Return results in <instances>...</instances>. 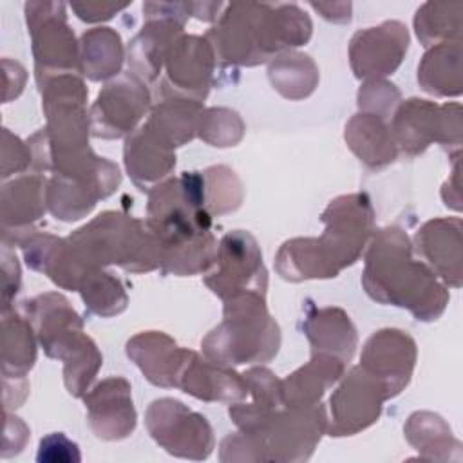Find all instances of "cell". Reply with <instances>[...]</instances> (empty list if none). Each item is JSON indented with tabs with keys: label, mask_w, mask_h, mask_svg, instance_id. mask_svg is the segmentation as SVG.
I'll return each instance as SVG.
<instances>
[{
	"label": "cell",
	"mask_w": 463,
	"mask_h": 463,
	"mask_svg": "<svg viewBox=\"0 0 463 463\" xmlns=\"http://www.w3.org/2000/svg\"><path fill=\"white\" fill-rule=\"evenodd\" d=\"M326 233L318 239L329 262L340 266L354 262L371 230L373 212L365 195H345L333 201L324 212Z\"/></svg>",
	"instance_id": "cell-3"
},
{
	"label": "cell",
	"mask_w": 463,
	"mask_h": 463,
	"mask_svg": "<svg viewBox=\"0 0 463 463\" xmlns=\"http://www.w3.org/2000/svg\"><path fill=\"white\" fill-rule=\"evenodd\" d=\"M130 391L128 383L123 378H110L99 383L94 392L85 398L89 405V420L98 438L119 439L132 432L136 425V412L132 402L112 407L118 398Z\"/></svg>",
	"instance_id": "cell-9"
},
{
	"label": "cell",
	"mask_w": 463,
	"mask_h": 463,
	"mask_svg": "<svg viewBox=\"0 0 463 463\" xmlns=\"http://www.w3.org/2000/svg\"><path fill=\"white\" fill-rule=\"evenodd\" d=\"M306 331L311 344L320 353L340 354L344 360L353 356L356 335L344 311L331 307L317 311L313 317H307Z\"/></svg>",
	"instance_id": "cell-15"
},
{
	"label": "cell",
	"mask_w": 463,
	"mask_h": 463,
	"mask_svg": "<svg viewBox=\"0 0 463 463\" xmlns=\"http://www.w3.org/2000/svg\"><path fill=\"white\" fill-rule=\"evenodd\" d=\"M127 353L143 369L146 378L163 387H177L181 369L186 360H183L186 351L177 349V345L161 333H143L127 344Z\"/></svg>",
	"instance_id": "cell-10"
},
{
	"label": "cell",
	"mask_w": 463,
	"mask_h": 463,
	"mask_svg": "<svg viewBox=\"0 0 463 463\" xmlns=\"http://www.w3.org/2000/svg\"><path fill=\"white\" fill-rule=\"evenodd\" d=\"M29 25H42L40 34H33L34 38V54H36V71L38 78L43 71H51L52 67L71 69L76 61V45L74 36L71 34L69 27L63 24V14L60 18H52V31H49L47 18H36L34 13L27 11Z\"/></svg>",
	"instance_id": "cell-14"
},
{
	"label": "cell",
	"mask_w": 463,
	"mask_h": 463,
	"mask_svg": "<svg viewBox=\"0 0 463 463\" xmlns=\"http://www.w3.org/2000/svg\"><path fill=\"white\" fill-rule=\"evenodd\" d=\"M148 105V92L137 78H123L109 83L99 92L92 110L94 134L119 137L130 132Z\"/></svg>",
	"instance_id": "cell-6"
},
{
	"label": "cell",
	"mask_w": 463,
	"mask_h": 463,
	"mask_svg": "<svg viewBox=\"0 0 463 463\" xmlns=\"http://www.w3.org/2000/svg\"><path fill=\"white\" fill-rule=\"evenodd\" d=\"M215 260H219V271L213 273L215 282H208V286L221 297H232V289L239 295L244 282L253 284L257 289H264L266 271L260 262V251L251 235L241 230L228 233L221 242L219 257Z\"/></svg>",
	"instance_id": "cell-7"
},
{
	"label": "cell",
	"mask_w": 463,
	"mask_h": 463,
	"mask_svg": "<svg viewBox=\"0 0 463 463\" xmlns=\"http://www.w3.org/2000/svg\"><path fill=\"white\" fill-rule=\"evenodd\" d=\"M351 61L356 76H382L392 72L407 51V31L398 22L371 27L351 42Z\"/></svg>",
	"instance_id": "cell-8"
},
{
	"label": "cell",
	"mask_w": 463,
	"mask_h": 463,
	"mask_svg": "<svg viewBox=\"0 0 463 463\" xmlns=\"http://www.w3.org/2000/svg\"><path fill=\"white\" fill-rule=\"evenodd\" d=\"M224 322L203 342L206 354L217 364L268 360L279 347V327L268 317L260 295L246 291L226 304Z\"/></svg>",
	"instance_id": "cell-2"
},
{
	"label": "cell",
	"mask_w": 463,
	"mask_h": 463,
	"mask_svg": "<svg viewBox=\"0 0 463 463\" xmlns=\"http://www.w3.org/2000/svg\"><path fill=\"white\" fill-rule=\"evenodd\" d=\"M4 340L13 342V356L4 360V373L13 365V373L24 374L34 362V342L31 327L20 317H4Z\"/></svg>",
	"instance_id": "cell-19"
},
{
	"label": "cell",
	"mask_w": 463,
	"mask_h": 463,
	"mask_svg": "<svg viewBox=\"0 0 463 463\" xmlns=\"http://www.w3.org/2000/svg\"><path fill=\"white\" fill-rule=\"evenodd\" d=\"M83 72L92 80H103L119 71L121 42L110 29H94L83 34Z\"/></svg>",
	"instance_id": "cell-16"
},
{
	"label": "cell",
	"mask_w": 463,
	"mask_h": 463,
	"mask_svg": "<svg viewBox=\"0 0 463 463\" xmlns=\"http://www.w3.org/2000/svg\"><path fill=\"white\" fill-rule=\"evenodd\" d=\"M385 392L382 385L369 376L362 367L351 369L342 387L331 398L333 427L331 436L353 434L371 425L382 409Z\"/></svg>",
	"instance_id": "cell-5"
},
{
	"label": "cell",
	"mask_w": 463,
	"mask_h": 463,
	"mask_svg": "<svg viewBox=\"0 0 463 463\" xmlns=\"http://www.w3.org/2000/svg\"><path fill=\"white\" fill-rule=\"evenodd\" d=\"M146 423H165L175 427L179 434L177 456L206 458L212 450V430L203 416L190 412L175 400H157L148 409Z\"/></svg>",
	"instance_id": "cell-11"
},
{
	"label": "cell",
	"mask_w": 463,
	"mask_h": 463,
	"mask_svg": "<svg viewBox=\"0 0 463 463\" xmlns=\"http://www.w3.org/2000/svg\"><path fill=\"white\" fill-rule=\"evenodd\" d=\"M342 374V362L320 353L282 383V400L291 407H309Z\"/></svg>",
	"instance_id": "cell-13"
},
{
	"label": "cell",
	"mask_w": 463,
	"mask_h": 463,
	"mask_svg": "<svg viewBox=\"0 0 463 463\" xmlns=\"http://www.w3.org/2000/svg\"><path fill=\"white\" fill-rule=\"evenodd\" d=\"M414 365V342L396 329L378 331L362 354V369L383 389L385 398L398 394L409 382Z\"/></svg>",
	"instance_id": "cell-4"
},
{
	"label": "cell",
	"mask_w": 463,
	"mask_h": 463,
	"mask_svg": "<svg viewBox=\"0 0 463 463\" xmlns=\"http://www.w3.org/2000/svg\"><path fill=\"white\" fill-rule=\"evenodd\" d=\"M409 251L407 237L400 230H382L367 255L364 284L373 298L407 306L421 318L420 295L414 288L420 286L429 291H443V288L438 286L434 275L423 264L412 262Z\"/></svg>",
	"instance_id": "cell-1"
},
{
	"label": "cell",
	"mask_w": 463,
	"mask_h": 463,
	"mask_svg": "<svg viewBox=\"0 0 463 463\" xmlns=\"http://www.w3.org/2000/svg\"><path fill=\"white\" fill-rule=\"evenodd\" d=\"M345 139L349 146L369 165V166H382L385 165L380 154L374 148V141L385 146H394L391 134L387 132L383 121L373 114H358L351 119L349 127L345 128Z\"/></svg>",
	"instance_id": "cell-17"
},
{
	"label": "cell",
	"mask_w": 463,
	"mask_h": 463,
	"mask_svg": "<svg viewBox=\"0 0 463 463\" xmlns=\"http://www.w3.org/2000/svg\"><path fill=\"white\" fill-rule=\"evenodd\" d=\"M177 387L203 400H241L248 394L246 380L232 371L201 362L194 353L192 360H186L181 369Z\"/></svg>",
	"instance_id": "cell-12"
},
{
	"label": "cell",
	"mask_w": 463,
	"mask_h": 463,
	"mask_svg": "<svg viewBox=\"0 0 463 463\" xmlns=\"http://www.w3.org/2000/svg\"><path fill=\"white\" fill-rule=\"evenodd\" d=\"M83 300L98 315H114L125 307L127 297L119 282L109 273H99L94 268L89 271V280L85 279Z\"/></svg>",
	"instance_id": "cell-18"
}]
</instances>
